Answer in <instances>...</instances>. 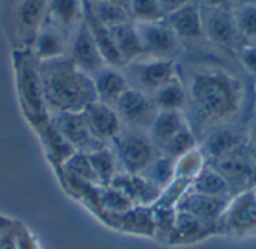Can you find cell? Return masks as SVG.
Returning <instances> with one entry per match:
<instances>
[{
    "instance_id": "5",
    "label": "cell",
    "mask_w": 256,
    "mask_h": 249,
    "mask_svg": "<svg viewBox=\"0 0 256 249\" xmlns=\"http://www.w3.org/2000/svg\"><path fill=\"white\" fill-rule=\"evenodd\" d=\"M220 234L232 239L256 237V191L246 189L231 197L220 222Z\"/></svg>"
},
{
    "instance_id": "3",
    "label": "cell",
    "mask_w": 256,
    "mask_h": 249,
    "mask_svg": "<svg viewBox=\"0 0 256 249\" xmlns=\"http://www.w3.org/2000/svg\"><path fill=\"white\" fill-rule=\"evenodd\" d=\"M14 69L18 99L26 117L39 131L50 122V111L45 102L44 86L39 72V60L30 50L14 53Z\"/></svg>"
},
{
    "instance_id": "18",
    "label": "cell",
    "mask_w": 256,
    "mask_h": 249,
    "mask_svg": "<svg viewBox=\"0 0 256 249\" xmlns=\"http://www.w3.org/2000/svg\"><path fill=\"white\" fill-rule=\"evenodd\" d=\"M110 185L126 194L135 206H154L162 192L144 176L126 171H120Z\"/></svg>"
},
{
    "instance_id": "44",
    "label": "cell",
    "mask_w": 256,
    "mask_h": 249,
    "mask_svg": "<svg viewBox=\"0 0 256 249\" xmlns=\"http://www.w3.org/2000/svg\"><path fill=\"white\" fill-rule=\"evenodd\" d=\"M255 114H256V84H255Z\"/></svg>"
},
{
    "instance_id": "16",
    "label": "cell",
    "mask_w": 256,
    "mask_h": 249,
    "mask_svg": "<svg viewBox=\"0 0 256 249\" xmlns=\"http://www.w3.org/2000/svg\"><path fill=\"white\" fill-rule=\"evenodd\" d=\"M102 219L110 227H116L120 231L144 236V237H154V209L153 206H134L130 210L118 215L104 213Z\"/></svg>"
},
{
    "instance_id": "23",
    "label": "cell",
    "mask_w": 256,
    "mask_h": 249,
    "mask_svg": "<svg viewBox=\"0 0 256 249\" xmlns=\"http://www.w3.org/2000/svg\"><path fill=\"white\" fill-rule=\"evenodd\" d=\"M212 236H214L213 231L204 224H201L198 219H195L194 216L184 212L176 210V222L168 245H174V246L194 245Z\"/></svg>"
},
{
    "instance_id": "26",
    "label": "cell",
    "mask_w": 256,
    "mask_h": 249,
    "mask_svg": "<svg viewBox=\"0 0 256 249\" xmlns=\"http://www.w3.org/2000/svg\"><path fill=\"white\" fill-rule=\"evenodd\" d=\"M84 20L92 32V36L106 63V66H112V68H123L124 62L120 57L117 47L114 44V38L111 33V29L105 27L104 24H100L92 14H88L84 8Z\"/></svg>"
},
{
    "instance_id": "31",
    "label": "cell",
    "mask_w": 256,
    "mask_h": 249,
    "mask_svg": "<svg viewBox=\"0 0 256 249\" xmlns=\"http://www.w3.org/2000/svg\"><path fill=\"white\" fill-rule=\"evenodd\" d=\"M236 26L243 44L256 45V3L238 2L232 9Z\"/></svg>"
},
{
    "instance_id": "30",
    "label": "cell",
    "mask_w": 256,
    "mask_h": 249,
    "mask_svg": "<svg viewBox=\"0 0 256 249\" xmlns=\"http://www.w3.org/2000/svg\"><path fill=\"white\" fill-rule=\"evenodd\" d=\"M190 191L212 197H232L228 182L210 164L192 180Z\"/></svg>"
},
{
    "instance_id": "21",
    "label": "cell",
    "mask_w": 256,
    "mask_h": 249,
    "mask_svg": "<svg viewBox=\"0 0 256 249\" xmlns=\"http://www.w3.org/2000/svg\"><path fill=\"white\" fill-rule=\"evenodd\" d=\"M46 20L70 38L84 20V0H48Z\"/></svg>"
},
{
    "instance_id": "28",
    "label": "cell",
    "mask_w": 256,
    "mask_h": 249,
    "mask_svg": "<svg viewBox=\"0 0 256 249\" xmlns=\"http://www.w3.org/2000/svg\"><path fill=\"white\" fill-rule=\"evenodd\" d=\"M93 167V171L96 174L98 183L99 186H105L110 185L112 182V179L122 171L118 158L114 152V149L111 147V144H106L92 153H87Z\"/></svg>"
},
{
    "instance_id": "17",
    "label": "cell",
    "mask_w": 256,
    "mask_h": 249,
    "mask_svg": "<svg viewBox=\"0 0 256 249\" xmlns=\"http://www.w3.org/2000/svg\"><path fill=\"white\" fill-rule=\"evenodd\" d=\"M82 113L93 135L104 144H110L123 128L122 119L112 105H106L96 101L88 105Z\"/></svg>"
},
{
    "instance_id": "24",
    "label": "cell",
    "mask_w": 256,
    "mask_h": 249,
    "mask_svg": "<svg viewBox=\"0 0 256 249\" xmlns=\"http://www.w3.org/2000/svg\"><path fill=\"white\" fill-rule=\"evenodd\" d=\"M111 33L117 51L124 62V66L144 57V47L136 24L134 21H128L116 27H111Z\"/></svg>"
},
{
    "instance_id": "2",
    "label": "cell",
    "mask_w": 256,
    "mask_h": 249,
    "mask_svg": "<svg viewBox=\"0 0 256 249\" xmlns=\"http://www.w3.org/2000/svg\"><path fill=\"white\" fill-rule=\"evenodd\" d=\"M48 111L81 113L98 101L93 78L81 71L69 57L39 62Z\"/></svg>"
},
{
    "instance_id": "45",
    "label": "cell",
    "mask_w": 256,
    "mask_h": 249,
    "mask_svg": "<svg viewBox=\"0 0 256 249\" xmlns=\"http://www.w3.org/2000/svg\"><path fill=\"white\" fill-rule=\"evenodd\" d=\"M238 2H255L256 3V0H238Z\"/></svg>"
},
{
    "instance_id": "15",
    "label": "cell",
    "mask_w": 256,
    "mask_h": 249,
    "mask_svg": "<svg viewBox=\"0 0 256 249\" xmlns=\"http://www.w3.org/2000/svg\"><path fill=\"white\" fill-rule=\"evenodd\" d=\"M69 36L58 27L50 23L46 18L39 27L33 42L32 53L39 62H50L62 57H68L69 53Z\"/></svg>"
},
{
    "instance_id": "22",
    "label": "cell",
    "mask_w": 256,
    "mask_h": 249,
    "mask_svg": "<svg viewBox=\"0 0 256 249\" xmlns=\"http://www.w3.org/2000/svg\"><path fill=\"white\" fill-rule=\"evenodd\" d=\"M96 98L106 105H116L118 98L130 87L122 68L105 66L93 77Z\"/></svg>"
},
{
    "instance_id": "11",
    "label": "cell",
    "mask_w": 256,
    "mask_h": 249,
    "mask_svg": "<svg viewBox=\"0 0 256 249\" xmlns=\"http://www.w3.org/2000/svg\"><path fill=\"white\" fill-rule=\"evenodd\" d=\"M231 197H212L189 191L182 197L178 201L176 210L184 212L195 219H198L201 224L208 227L214 236L220 234V222L222 216L226 210V206L230 203Z\"/></svg>"
},
{
    "instance_id": "32",
    "label": "cell",
    "mask_w": 256,
    "mask_h": 249,
    "mask_svg": "<svg viewBox=\"0 0 256 249\" xmlns=\"http://www.w3.org/2000/svg\"><path fill=\"white\" fill-rule=\"evenodd\" d=\"M63 171L66 173V176L69 179L78 180V182H84V183H90V185H99L96 174L93 171L90 158L87 153L82 152H74L62 165Z\"/></svg>"
},
{
    "instance_id": "8",
    "label": "cell",
    "mask_w": 256,
    "mask_h": 249,
    "mask_svg": "<svg viewBox=\"0 0 256 249\" xmlns=\"http://www.w3.org/2000/svg\"><path fill=\"white\" fill-rule=\"evenodd\" d=\"M142 47L144 57L177 60L182 54V41L164 20L152 23H135Z\"/></svg>"
},
{
    "instance_id": "13",
    "label": "cell",
    "mask_w": 256,
    "mask_h": 249,
    "mask_svg": "<svg viewBox=\"0 0 256 249\" xmlns=\"http://www.w3.org/2000/svg\"><path fill=\"white\" fill-rule=\"evenodd\" d=\"M68 57L92 78L106 66L86 20L80 23L69 39Z\"/></svg>"
},
{
    "instance_id": "39",
    "label": "cell",
    "mask_w": 256,
    "mask_h": 249,
    "mask_svg": "<svg viewBox=\"0 0 256 249\" xmlns=\"http://www.w3.org/2000/svg\"><path fill=\"white\" fill-rule=\"evenodd\" d=\"M246 147L256 161V114L246 129Z\"/></svg>"
},
{
    "instance_id": "34",
    "label": "cell",
    "mask_w": 256,
    "mask_h": 249,
    "mask_svg": "<svg viewBox=\"0 0 256 249\" xmlns=\"http://www.w3.org/2000/svg\"><path fill=\"white\" fill-rule=\"evenodd\" d=\"M99 201L102 207V215L104 213H111V215L124 213L135 206L126 194H123L120 189L111 185L99 186Z\"/></svg>"
},
{
    "instance_id": "19",
    "label": "cell",
    "mask_w": 256,
    "mask_h": 249,
    "mask_svg": "<svg viewBox=\"0 0 256 249\" xmlns=\"http://www.w3.org/2000/svg\"><path fill=\"white\" fill-rule=\"evenodd\" d=\"M190 128L189 119L183 111H159L148 129V135L159 153L184 129Z\"/></svg>"
},
{
    "instance_id": "9",
    "label": "cell",
    "mask_w": 256,
    "mask_h": 249,
    "mask_svg": "<svg viewBox=\"0 0 256 249\" xmlns=\"http://www.w3.org/2000/svg\"><path fill=\"white\" fill-rule=\"evenodd\" d=\"M116 111L118 113L123 126L147 131L154 122L159 110L154 105L152 95L129 87L116 102Z\"/></svg>"
},
{
    "instance_id": "42",
    "label": "cell",
    "mask_w": 256,
    "mask_h": 249,
    "mask_svg": "<svg viewBox=\"0 0 256 249\" xmlns=\"http://www.w3.org/2000/svg\"><path fill=\"white\" fill-rule=\"evenodd\" d=\"M14 227H15V225H14V221H12V219H9V218L0 215V233L10 231V230H14Z\"/></svg>"
},
{
    "instance_id": "4",
    "label": "cell",
    "mask_w": 256,
    "mask_h": 249,
    "mask_svg": "<svg viewBox=\"0 0 256 249\" xmlns=\"http://www.w3.org/2000/svg\"><path fill=\"white\" fill-rule=\"evenodd\" d=\"M110 144L118 158L122 171L130 174H142L160 155L147 131L128 126H123Z\"/></svg>"
},
{
    "instance_id": "38",
    "label": "cell",
    "mask_w": 256,
    "mask_h": 249,
    "mask_svg": "<svg viewBox=\"0 0 256 249\" xmlns=\"http://www.w3.org/2000/svg\"><path fill=\"white\" fill-rule=\"evenodd\" d=\"M15 234H16L18 249H39L36 240L33 239V236L22 225H16L15 227Z\"/></svg>"
},
{
    "instance_id": "12",
    "label": "cell",
    "mask_w": 256,
    "mask_h": 249,
    "mask_svg": "<svg viewBox=\"0 0 256 249\" xmlns=\"http://www.w3.org/2000/svg\"><path fill=\"white\" fill-rule=\"evenodd\" d=\"M201 15L202 30L207 41L220 48L237 53L243 45V41L238 35L232 11L201 6Z\"/></svg>"
},
{
    "instance_id": "35",
    "label": "cell",
    "mask_w": 256,
    "mask_h": 249,
    "mask_svg": "<svg viewBox=\"0 0 256 249\" xmlns=\"http://www.w3.org/2000/svg\"><path fill=\"white\" fill-rule=\"evenodd\" d=\"M174 170H176V161L168 156L159 155L158 159L141 176H144L156 188L164 191L174 180V176H176Z\"/></svg>"
},
{
    "instance_id": "14",
    "label": "cell",
    "mask_w": 256,
    "mask_h": 249,
    "mask_svg": "<svg viewBox=\"0 0 256 249\" xmlns=\"http://www.w3.org/2000/svg\"><path fill=\"white\" fill-rule=\"evenodd\" d=\"M246 144V131H242L231 123L216 126L206 132V140L200 149L207 158V162L218 161Z\"/></svg>"
},
{
    "instance_id": "25",
    "label": "cell",
    "mask_w": 256,
    "mask_h": 249,
    "mask_svg": "<svg viewBox=\"0 0 256 249\" xmlns=\"http://www.w3.org/2000/svg\"><path fill=\"white\" fill-rule=\"evenodd\" d=\"M152 99L159 111H183L188 108V87L178 75L171 78L154 93Z\"/></svg>"
},
{
    "instance_id": "40",
    "label": "cell",
    "mask_w": 256,
    "mask_h": 249,
    "mask_svg": "<svg viewBox=\"0 0 256 249\" xmlns=\"http://www.w3.org/2000/svg\"><path fill=\"white\" fill-rule=\"evenodd\" d=\"M192 0H159V5H160V9L164 12L165 17H168L170 14L178 11L180 8L186 6L188 3H190Z\"/></svg>"
},
{
    "instance_id": "7",
    "label": "cell",
    "mask_w": 256,
    "mask_h": 249,
    "mask_svg": "<svg viewBox=\"0 0 256 249\" xmlns=\"http://www.w3.org/2000/svg\"><path fill=\"white\" fill-rule=\"evenodd\" d=\"M208 164L228 182L232 195L255 188L256 161L252 158L246 144L236 152Z\"/></svg>"
},
{
    "instance_id": "20",
    "label": "cell",
    "mask_w": 256,
    "mask_h": 249,
    "mask_svg": "<svg viewBox=\"0 0 256 249\" xmlns=\"http://www.w3.org/2000/svg\"><path fill=\"white\" fill-rule=\"evenodd\" d=\"M165 21L182 42L196 41L204 36L201 6L196 5L194 0L186 6L180 8L178 11L165 17Z\"/></svg>"
},
{
    "instance_id": "27",
    "label": "cell",
    "mask_w": 256,
    "mask_h": 249,
    "mask_svg": "<svg viewBox=\"0 0 256 249\" xmlns=\"http://www.w3.org/2000/svg\"><path fill=\"white\" fill-rule=\"evenodd\" d=\"M48 0H22L18 8L20 33L30 41V45L46 18Z\"/></svg>"
},
{
    "instance_id": "29",
    "label": "cell",
    "mask_w": 256,
    "mask_h": 249,
    "mask_svg": "<svg viewBox=\"0 0 256 249\" xmlns=\"http://www.w3.org/2000/svg\"><path fill=\"white\" fill-rule=\"evenodd\" d=\"M84 8L88 14H92L100 24H104L108 29L132 21L129 12L124 8L110 0H84Z\"/></svg>"
},
{
    "instance_id": "33",
    "label": "cell",
    "mask_w": 256,
    "mask_h": 249,
    "mask_svg": "<svg viewBox=\"0 0 256 249\" xmlns=\"http://www.w3.org/2000/svg\"><path fill=\"white\" fill-rule=\"evenodd\" d=\"M207 164H208L207 158L198 146L196 149H194V150L188 152L186 155L180 156L178 159H176L174 179H182V180L192 183V180L206 168Z\"/></svg>"
},
{
    "instance_id": "36",
    "label": "cell",
    "mask_w": 256,
    "mask_h": 249,
    "mask_svg": "<svg viewBox=\"0 0 256 249\" xmlns=\"http://www.w3.org/2000/svg\"><path fill=\"white\" fill-rule=\"evenodd\" d=\"M129 15L134 23H152L165 18L159 0H132L129 5Z\"/></svg>"
},
{
    "instance_id": "10",
    "label": "cell",
    "mask_w": 256,
    "mask_h": 249,
    "mask_svg": "<svg viewBox=\"0 0 256 249\" xmlns=\"http://www.w3.org/2000/svg\"><path fill=\"white\" fill-rule=\"evenodd\" d=\"M51 123L60 134V137L75 150L82 153H92L106 144L99 141L84 116V113H57L51 116Z\"/></svg>"
},
{
    "instance_id": "6",
    "label": "cell",
    "mask_w": 256,
    "mask_h": 249,
    "mask_svg": "<svg viewBox=\"0 0 256 249\" xmlns=\"http://www.w3.org/2000/svg\"><path fill=\"white\" fill-rule=\"evenodd\" d=\"M130 87L144 93H154L177 75V62L166 59L142 57L122 68Z\"/></svg>"
},
{
    "instance_id": "43",
    "label": "cell",
    "mask_w": 256,
    "mask_h": 249,
    "mask_svg": "<svg viewBox=\"0 0 256 249\" xmlns=\"http://www.w3.org/2000/svg\"><path fill=\"white\" fill-rule=\"evenodd\" d=\"M110 2H112V3H116V5H118V6L124 8V9L129 12V5H130V2H132V0H110Z\"/></svg>"
},
{
    "instance_id": "1",
    "label": "cell",
    "mask_w": 256,
    "mask_h": 249,
    "mask_svg": "<svg viewBox=\"0 0 256 249\" xmlns=\"http://www.w3.org/2000/svg\"><path fill=\"white\" fill-rule=\"evenodd\" d=\"M188 108L192 129L207 131L231 123L242 111L246 87L232 72L222 68H202L192 74L188 83Z\"/></svg>"
},
{
    "instance_id": "41",
    "label": "cell",
    "mask_w": 256,
    "mask_h": 249,
    "mask_svg": "<svg viewBox=\"0 0 256 249\" xmlns=\"http://www.w3.org/2000/svg\"><path fill=\"white\" fill-rule=\"evenodd\" d=\"M238 0H201V6L214 8V9H228L232 11Z\"/></svg>"
},
{
    "instance_id": "37",
    "label": "cell",
    "mask_w": 256,
    "mask_h": 249,
    "mask_svg": "<svg viewBox=\"0 0 256 249\" xmlns=\"http://www.w3.org/2000/svg\"><path fill=\"white\" fill-rule=\"evenodd\" d=\"M238 60L242 66L246 69L248 74L254 75L256 78V45L243 44L237 51Z\"/></svg>"
}]
</instances>
